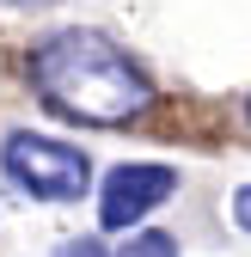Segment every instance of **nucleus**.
Masks as SVG:
<instances>
[{
    "instance_id": "nucleus-1",
    "label": "nucleus",
    "mask_w": 251,
    "mask_h": 257,
    "mask_svg": "<svg viewBox=\"0 0 251 257\" xmlns=\"http://www.w3.org/2000/svg\"><path fill=\"white\" fill-rule=\"evenodd\" d=\"M25 80L55 116L86 122V128H122L153 104V74L122 43L86 25L49 31L43 43H31Z\"/></svg>"
},
{
    "instance_id": "nucleus-2",
    "label": "nucleus",
    "mask_w": 251,
    "mask_h": 257,
    "mask_svg": "<svg viewBox=\"0 0 251 257\" xmlns=\"http://www.w3.org/2000/svg\"><path fill=\"white\" fill-rule=\"evenodd\" d=\"M0 166L31 202H80L92 190V159L74 141L37 135V128H13L7 147H0Z\"/></svg>"
},
{
    "instance_id": "nucleus-3",
    "label": "nucleus",
    "mask_w": 251,
    "mask_h": 257,
    "mask_svg": "<svg viewBox=\"0 0 251 257\" xmlns=\"http://www.w3.org/2000/svg\"><path fill=\"white\" fill-rule=\"evenodd\" d=\"M178 190V172L172 166H153V159H129V166H110L104 184H98V227L104 233H129L160 208Z\"/></svg>"
},
{
    "instance_id": "nucleus-4",
    "label": "nucleus",
    "mask_w": 251,
    "mask_h": 257,
    "mask_svg": "<svg viewBox=\"0 0 251 257\" xmlns=\"http://www.w3.org/2000/svg\"><path fill=\"white\" fill-rule=\"evenodd\" d=\"M122 257H178V239L166 227H147V233H135L129 245H122Z\"/></svg>"
},
{
    "instance_id": "nucleus-5",
    "label": "nucleus",
    "mask_w": 251,
    "mask_h": 257,
    "mask_svg": "<svg viewBox=\"0 0 251 257\" xmlns=\"http://www.w3.org/2000/svg\"><path fill=\"white\" fill-rule=\"evenodd\" d=\"M227 208H233V227H239V233H251V184H239V190H233V202H227Z\"/></svg>"
},
{
    "instance_id": "nucleus-6",
    "label": "nucleus",
    "mask_w": 251,
    "mask_h": 257,
    "mask_svg": "<svg viewBox=\"0 0 251 257\" xmlns=\"http://www.w3.org/2000/svg\"><path fill=\"white\" fill-rule=\"evenodd\" d=\"M55 257H110V251H104V239H98V233H92V239H68Z\"/></svg>"
},
{
    "instance_id": "nucleus-7",
    "label": "nucleus",
    "mask_w": 251,
    "mask_h": 257,
    "mask_svg": "<svg viewBox=\"0 0 251 257\" xmlns=\"http://www.w3.org/2000/svg\"><path fill=\"white\" fill-rule=\"evenodd\" d=\"M0 7H13V13H49V7H61V0H0Z\"/></svg>"
}]
</instances>
